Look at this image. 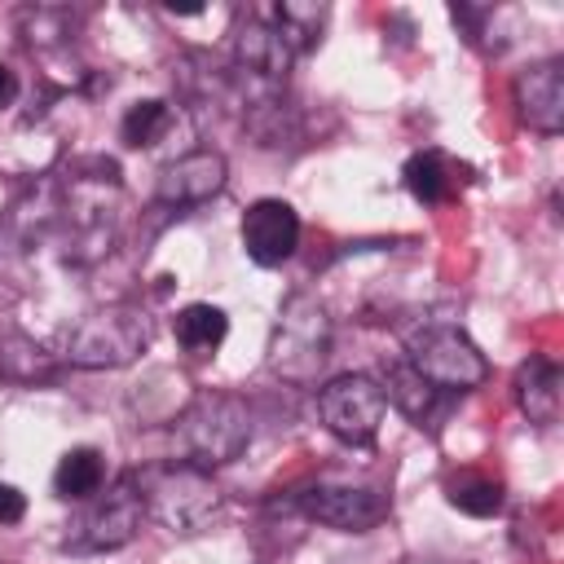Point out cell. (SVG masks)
Masks as SVG:
<instances>
[{"instance_id": "2e32d148", "label": "cell", "mask_w": 564, "mask_h": 564, "mask_svg": "<svg viewBox=\"0 0 564 564\" xmlns=\"http://www.w3.org/2000/svg\"><path fill=\"white\" fill-rule=\"evenodd\" d=\"M401 181H405V189H410L419 203H427V207H436V203H445V198L454 194V167H449V159H445L441 150H419V154H410L405 167H401Z\"/></svg>"}, {"instance_id": "44dd1931", "label": "cell", "mask_w": 564, "mask_h": 564, "mask_svg": "<svg viewBox=\"0 0 564 564\" xmlns=\"http://www.w3.org/2000/svg\"><path fill=\"white\" fill-rule=\"evenodd\" d=\"M22 516H26V498H22V489H13V485L0 480V524H18Z\"/></svg>"}, {"instance_id": "8fae6325", "label": "cell", "mask_w": 564, "mask_h": 564, "mask_svg": "<svg viewBox=\"0 0 564 564\" xmlns=\"http://www.w3.org/2000/svg\"><path fill=\"white\" fill-rule=\"evenodd\" d=\"M511 97H516V110H520L524 128H533L542 137H555L564 128V62L546 57V62L524 66L511 84Z\"/></svg>"}, {"instance_id": "9c48e42d", "label": "cell", "mask_w": 564, "mask_h": 564, "mask_svg": "<svg viewBox=\"0 0 564 564\" xmlns=\"http://www.w3.org/2000/svg\"><path fill=\"white\" fill-rule=\"evenodd\" d=\"M225 181H229L225 154H216V150H189V154H181V159H172V163L159 167L154 198L163 207H176L181 212V207H198V203L216 198L225 189Z\"/></svg>"}, {"instance_id": "5b68a950", "label": "cell", "mask_w": 564, "mask_h": 564, "mask_svg": "<svg viewBox=\"0 0 564 564\" xmlns=\"http://www.w3.org/2000/svg\"><path fill=\"white\" fill-rule=\"evenodd\" d=\"M145 520V502H141V489H137V476L123 471L106 494L97 489L84 511L66 524V538L62 546L75 551V555H97V551H119L137 538Z\"/></svg>"}, {"instance_id": "9a60e30c", "label": "cell", "mask_w": 564, "mask_h": 564, "mask_svg": "<svg viewBox=\"0 0 564 564\" xmlns=\"http://www.w3.org/2000/svg\"><path fill=\"white\" fill-rule=\"evenodd\" d=\"M172 335L185 352L194 357H212L225 335H229V317L216 308V304H185L176 317H172Z\"/></svg>"}, {"instance_id": "ba28073f", "label": "cell", "mask_w": 564, "mask_h": 564, "mask_svg": "<svg viewBox=\"0 0 564 564\" xmlns=\"http://www.w3.org/2000/svg\"><path fill=\"white\" fill-rule=\"evenodd\" d=\"M300 511L335 533H370L388 520V494L361 485H313L300 494Z\"/></svg>"}, {"instance_id": "52a82bcc", "label": "cell", "mask_w": 564, "mask_h": 564, "mask_svg": "<svg viewBox=\"0 0 564 564\" xmlns=\"http://www.w3.org/2000/svg\"><path fill=\"white\" fill-rule=\"evenodd\" d=\"M383 410H388V397L370 375H335L326 388H317L322 427L344 445H370L379 436Z\"/></svg>"}, {"instance_id": "ffe728a7", "label": "cell", "mask_w": 564, "mask_h": 564, "mask_svg": "<svg viewBox=\"0 0 564 564\" xmlns=\"http://www.w3.org/2000/svg\"><path fill=\"white\" fill-rule=\"evenodd\" d=\"M0 370L9 379H40V375H48V361H44V348L31 344L26 335H4L0 339Z\"/></svg>"}, {"instance_id": "7c38bea8", "label": "cell", "mask_w": 564, "mask_h": 564, "mask_svg": "<svg viewBox=\"0 0 564 564\" xmlns=\"http://www.w3.org/2000/svg\"><path fill=\"white\" fill-rule=\"evenodd\" d=\"M379 388H383V397H388L414 427H436V419H441V410H445V397H449V392L432 388L405 357L383 370V383H379Z\"/></svg>"}, {"instance_id": "277c9868", "label": "cell", "mask_w": 564, "mask_h": 564, "mask_svg": "<svg viewBox=\"0 0 564 564\" xmlns=\"http://www.w3.org/2000/svg\"><path fill=\"white\" fill-rule=\"evenodd\" d=\"M154 339V322L137 304H106L75 322L66 335V361L79 370H119L137 361Z\"/></svg>"}, {"instance_id": "d6986e66", "label": "cell", "mask_w": 564, "mask_h": 564, "mask_svg": "<svg viewBox=\"0 0 564 564\" xmlns=\"http://www.w3.org/2000/svg\"><path fill=\"white\" fill-rule=\"evenodd\" d=\"M172 128V106L163 97H145V101H132L119 119V137L123 145L132 150H150L154 141H163V132Z\"/></svg>"}, {"instance_id": "3957f363", "label": "cell", "mask_w": 564, "mask_h": 564, "mask_svg": "<svg viewBox=\"0 0 564 564\" xmlns=\"http://www.w3.org/2000/svg\"><path fill=\"white\" fill-rule=\"evenodd\" d=\"M132 476H137L145 516L159 520V524L172 529V533H198V529L216 516V507H220V489H216L212 471L189 467V463H181V458L141 467V471H132Z\"/></svg>"}, {"instance_id": "4fadbf2b", "label": "cell", "mask_w": 564, "mask_h": 564, "mask_svg": "<svg viewBox=\"0 0 564 564\" xmlns=\"http://www.w3.org/2000/svg\"><path fill=\"white\" fill-rule=\"evenodd\" d=\"M560 383H564V370L555 357H529L520 370H516V401L520 410L529 414V423H542L551 427L560 419Z\"/></svg>"}, {"instance_id": "e0dca14e", "label": "cell", "mask_w": 564, "mask_h": 564, "mask_svg": "<svg viewBox=\"0 0 564 564\" xmlns=\"http://www.w3.org/2000/svg\"><path fill=\"white\" fill-rule=\"evenodd\" d=\"M278 35L291 44V53H308L317 40H322V26H326V4H295V0H282V4H264Z\"/></svg>"}, {"instance_id": "8992f818", "label": "cell", "mask_w": 564, "mask_h": 564, "mask_svg": "<svg viewBox=\"0 0 564 564\" xmlns=\"http://www.w3.org/2000/svg\"><path fill=\"white\" fill-rule=\"evenodd\" d=\"M405 361L441 392H471L489 379L485 352L449 322H427L405 339Z\"/></svg>"}, {"instance_id": "30bf717a", "label": "cell", "mask_w": 564, "mask_h": 564, "mask_svg": "<svg viewBox=\"0 0 564 564\" xmlns=\"http://www.w3.org/2000/svg\"><path fill=\"white\" fill-rule=\"evenodd\" d=\"M300 247V216L291 203L282 198H256L247 212H242V251L260 264V269H273V264H286Z\"/></svg>"}, {"instance_id": "6da1fadb", "label": "cell", "mask_w": 564, "mask_h": 564, "mask_svg": "<svg viewBox=\"0 0 564 564\" xmlns=\"http://www.w3.org/2000/svg\"><path fill=\"white\" fill-rule=\"evenodd\" d=\"M172 441L181 449V463L189 467H225L234 463L247 441H251V410L242 397L234 392H198L181 414H176V427H172Z\"/></svg>"}, {"instance_id": "5bb4252c", "label": "cell", "mask_w": 564, "mask_h": 564, "mask_svg": "<svg viewBox=\"0 0 564 564\" xmlns=\"http://www.w3.org/2000/svg\"><path fill=\"white\" fill-rule=\"evenodd\" d=\"M106 485V458L93 445H75L53 467V494L66 502H88Z\"/></svg>"}, {"instance_id": "ac0fdd59", "label": "cell", "mask_w": 564, "mask_h": 564, "mask_svg": "<svg viewBox=\"0 0 564 564\" xmlns=\"http://www.w3.org/2000/svg\"><path fill=\"white\" fill-rule=\"evenodd\" d=\"M445 498L454 511L463 516H476V520H489L502 511V485L494 476H480V471H458L445 480Z\"/></svg>"}, {"instance_id": "7a4b0ae2", "label": "cell", "mask_w": 564, "mask_h": 564, "mask_svg": "<svg viewBox=\"0 0 564 564\" xmlns=\"http://www.w3.org/2000/svg\"><path fill=\"white\" fill-rule=\"evenodd\" d=\"M330 313L317 295L308 291H291L278 308L273 335H269V370L295 388L313 383L330 357Z\"/></svg>"}, {"instance_id": "7402d4cb", "label": "cell", "mask_w": 564, "mask_h": 564, "mask_svg": "<svg viewBox=\"0 0 564 564\" xmlns=\"http://www.w3.org/2000/svg\"><path fill=\"white\" fill-rule=\"evenodd\" d=\"M18 93H22L18 75H13L9 66H0V110H4V106H13V101H18Z\"/></svg>"}]
</instances>
